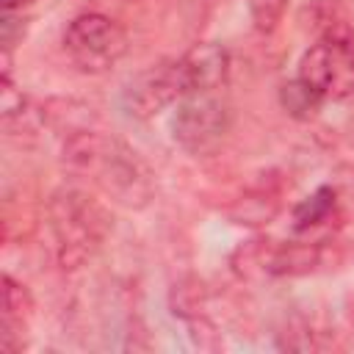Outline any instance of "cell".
Segmentation results:
<instances>
[{
	"label": "cell",
	"instance_id": "15",
	"mask_svg": "<svg viewBox=\"0 0 354 354\" xmlns=\"http://www.w3.org/2000/svg\"><path fill=\"white\" fill-rule=\"evenodd\" d=\"M22 33H25L22 19H17L14 11H6V17H3V53L6 55H11V47L22 39Z\"/></svg>",
	"mask_w": 354,
	"mask_h": 354
},
{
	"label": "cell",
	"instance_id": "17",
	"mask_svg": "<svg viewBox=\"0 0 354 354\" xmlns=\"http://www.w3.org/2000/svg\"><path fill=\"white\" fill-rule=\"evenodd\" d=\"M133 3H141V0H133Z\"/></svg>",
	"mask_w": 354,
	"mask_h": 354
},
{
	"label": "cell",
	"instance_id": "6",
	"mask_svg": "<svg viewBox=\"0 0 354 354\" xmlns=\"http://www.w3.org/2000/svg\"><path fill=\"white\" fill-rule=\"evenodd\" d=\"M326 241H249L232 254L238 274L249 277H304L313 274L326 254Z\"/></svg>",
	"mask_w": 354,
	"mask_h": 354
},
{
	"label": "cell",
	"instance_id": "10",
	"mask_svg": "<svg viewBox=\"0 0 354 354\" xmlns=\"http://www.w3.org/2000/svg\"><path fill=\"white\" fill-rule=\"evenodd\" d=\"M282 207V199H279V188L274 185H257V188H249L246 194H241L227 216L235 221V224H243V227H263L268 224Z\"/></svg>",
	"mask_w": 354,
	"mask_h": 354
},
{
	"label": "cell",
	"instance_id": "11",
	"mask_svg": "<svg viewBox=\"0 0 354 354\" xmlns=\"http://www.w3.org/2000/svg\"><path fill=\"white\" fill-rule=\"evenodd\" d=\"M335 210H337V191L332 185H321L293 207L290 227H293V232H310V230L321 227L324 221H329V216Z\"/></svg>",
	"mask_w": 354,
	"mask_h": 354
},
{
	"label": "cell",
	"instance_id": "1",
	"mask_svg": "<svg viewBox=\"0 0 354 354\" xmlns=\"http://www.w3.org/2000/svg\"><path fill=\"white\" fill-rule=\"evenodd\" d=\"M64 166L88 180L111 202L141 210L155 199V174L149 163L122 138L100 130H75L64 141Z\"/></svg>",
	"mask_w": 354,
	"mask_h": 354
},
{
	"label": "cell",
	"instance_id": "2",
	"mask_svg": "<svg viewBox=\"0 0 354 354\" xmlns=\"http://www.w3.org/2000/svg\"><path fill=\"white\" fill-rule=\"evenodd\" d=\"M47 218L55 241V257L64 271L83 268L113 230L111 210L77 185H61L50 194Z\"/></svg>",
	"mask_w": 354,
	"mask_h": 354
},
{
	"label": "cell",
	"instance_id": "5",
	"mask_svg": "<svg viewBox=\"0 0 354 354\" xmlns=\"http://www.w3.org/2000/svg\"><path fill=\"white\" fill-rule=\"evenodd\" d=\"M232 127V105L216 91H194L177 102L171 116V138L191 155L216 149Z\"/></svg>",
	"mask_w": 354,
	"mask_h": 354
},
{
	"label": "cell",
	"instance_id": "3",
	"mask_svg": "<svg viewBox=\"0 0 354 354\" xmlns=\"http://www.w3.org/2000/svg\"><path fill=\"white\" fill-rule=\"evenodd\" d=\"M301 83H307L324 102H343L354 97V30L318 36L299 61Z\"/></svg>",
	"mask_w": 354,
	"mask_h": 354
},
{
	"label": "cell",
	"instance_id": "4",
	"mask_svg": "<svg viewBox=\"0 0 354 354\" xmlns=\"http://www.w3.org/2000/svg\"><path fill=\"white\" fill-rule=\"evenodd\" d=\"M130 50L127 30L108 14H77L64 30V53L86 75L111 72Z\"/></svg>",
	"mask_w": 354,
	"mask_h": 354
},
{
	"label": "cell",
	"instance_id": "14",
	"mask_svg": "<svg viewBox=\"0 0 354 354\" xmlns=\"http://www.w3.org/2000/svg\"><path fill=\"white\" fill-rule=\"evenodd\" d=\"M288 3L290 0H246V8H249V17H252V25L257 33H274L279 28V22L285 19V11H288Z\"/></svg>",
	"mask_w": 354,
	"mask_h": 354
},
{
	"label": "cell",
	"instance_id": "9",
	"mask_svg": "<svg viewBox=\"0 0 354 354\" xmlns=\"http://www.w3.org/2000/svg\"><path fill=\"white\" fill-rule=\"evenodd\" d=\"M33 301L22 282H17L11 274L3 277V326H0V346L6 354H17L25 346L28 318H30Z\"/></svg>",
	"mask_w": 354,
	"mask_h": 354
},
{
	"label": "cell",
	"instance_id": "12",
	"mask_svg": "<svg viewBox=\"0 0 354 354\" xmlns=\"http://www.w3.org/2000/svg\"><path fill=\"white\" fill-rule=\"evenodd\" d=\"M279 102H282V108H285L290 116H296V119H310V116H315L318 108L324 105V100H321L307 83H301L299 77L290 80V83H285V86L279 88Z\"/></svg>",
	"mask_w": 354,
	"mask_h": 354
},
{
	"label": "cell",
	"instance_id": "7",
	"mask_svg": "<svg viewBox=\"0 0 354 354\" xmlns=\"http://www.w3.org/2000/svg\"><path fill=\"white\" fill-rule=\"evenodd\" d=\"M183 97H185V86L174 58V61L152 64L138 75H133L119 91V108L124 111V116L144 122L158 116L171 102H180Z\"/></svg>",
	"mask_w": 354,
	"mask_h": 354
},
{
	"label": "cell",
	"instance_id": "8",
	"mask_svg": "<svg viewBox=\"0 0 354 354\" xmlns=\"http://www.w3.org/2000/svg\"><path fill=\"white\" fill-rule=\"evenodd\" d=\"M185 94L218 91L230 77V53L216 41H199L177 58Z\"/></svg>",
	"mask_w": 354,
	"mask_h": 354
},
{
	"label": "cell",
	"instance_id": "13",
	"mask_svg": "<svg viewBox=\"0 0 354 354\" xmlns=\"http://www.w3.org/2000/svg\"><path fill=\"white\" fill-rule=\"evenodd\" d=\"M202 304H205V285L194 277L188 279H180L174 282L171 288V313L180 315V318H199L205 315L202 313Z\"/></svg>",
	"mask_w": 354,
	"mask_h": 354
},
{
	"label": "cell",
	"instance_id": "16",
	"mask_svg": "<svg viewBox=\"0 0 354 354\" xmlns=\"http://www.w3.org/2000/svg\"><path fill=\"white\" fill-rule=\"evenodd\" d=\"M351 138H354V119H351Z\"/></svg>",
	"mask_w": 354,
	"mask_h": 354
}]
</instances>
